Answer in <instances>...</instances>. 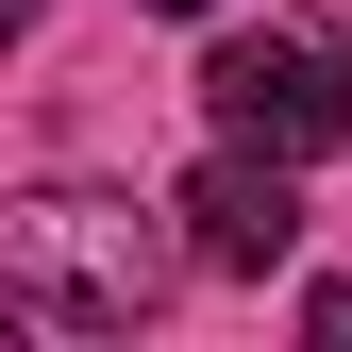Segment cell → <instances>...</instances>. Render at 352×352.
I'll return each instance as SVG.
<instances>
[{
  "mask_svg": "<svg viewBox=\"0 0 352 352\" xmlns=\"http://www.w3.org/2000/svg\"><path fill=\"white\" fill-rule=\"evenodd\" d=\"M201 118H218L235 151L319 168V151L352 135V84H336V51H302V34H218V51H201Z\"/></svg>",
  "mask_w": 352,
  "mask_h": 352,
  "instance_id": "cell-2",
  "label": "cell"
},
{
  "mask_svg": "<svg viewBox=\"0 0 352 352\" xmlns=\"http://www.w3.org/2000/svg\"><path fill=\"white\" fill-rule=\"evenodd\" d=\"M319 17H336V34H352V0H319Z\"/></svg>",
  "mask_w": 352,
  "mask_h": 352,
  "instance_id": "cell-5",
  "label": "cell"
},
{
  "mask_svg": "<svg viewBox=\"0 0 352 352\" xmlns=\"http://www.w3.org/2000/svg\"><path fill=\"white\" fill-rule=\"evenodd\" d=\"M185 252H201L218 285H269L285 252H302V185H285V151H235V135H218L201 185H185Z\"/></svg>",
  "mask_w": 352,
  "mask_h": 352,
  "instance_id": "cell-3",
  "label": "cell"
},
{
  "mask_svg": "<svg viewBox=\"0 0 352 352\" xmlns=\"http://www.w3.org/2000/svg\"><path fill=\"white\" fill-rule=\"evenodd\" d=\"M302 336H336V352H352V285H302Z\"/></svg>",
  "mask_w": 352,
  "mask_h": 352,
  "instance_id": "cell-4",
  "label": "cell"
},
{
  "mask_svg": "<svg viewBox=\"0 0 352 352\" xmlns=\"http://www.w3.org/2000/svg\"><path fill=\"white\" fill-rule=\"evenodd\" d=\"M0 302H17L34 336H135L168 302V235L118 185H34L0 218Z\"/></svg>",
  "mask_w": 352,
  "mask_h": 352,
  "instance_id": "cell-1",
  "label": "cell"
},
{
  "mask_svg": "<svg viewBox=\"0 0 352 352\" xmlns=\"http://www.w3.org/2000/svg\"><path fill=\"white\" fill-rule=\"evenodd\" d=\"M168 17H201V0H168Z\"/></svg>",
  "mask_w": 352,
  "mask_h": 352,
  "instance_id": "cell-6",
  "label": "cell"
}]
</instances>
